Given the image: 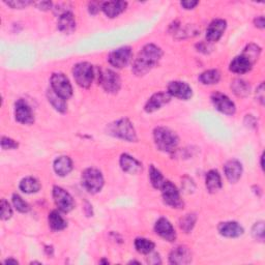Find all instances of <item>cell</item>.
<instances>
[{
    "mask_svg": "<svg viewBox=\"0 0 265 265\" xmlns=\"http://www.w3.org/2000/svg\"><path fill=\"white\" fill-rule=\"evenodd\" d=\"M58 29L66 34L74 32L76 29V21L74 15L70 11H66V13L59 16Z\"/></svg>",
    "mask_w": 265,
    "mask_h": 265,
    "instance_id": "19",
    "label": "cell"
},
{
    "mask_svg": "<svg viewBox=\"0 0 265 265\" xmlns=\"http://www.w3.org/2000/svg\"><path fill=\"white\" fill-rule=\"evenodd\" d=\"M73 75L78 85L83 88H88L94 79V68L88 63H80L73 68Z\"/></svg>",
    "mask_w": 265,
    "mask_h": 265,
    "instance_id": "5",
    "label": "cell"
},
{
    "mask_svg": "<svg viewBox=\"0 0 265 265\" xmlns=\"http://www.w3.org/2000/svg\"><path fill=\"white\" fill-rule=\"evenodd\" d=\"M226 26H227L226 21L222 19L212 21L207 28L206 39L209 42H218L222 38V35L224 34Z\"/></svg>",
    "mask_w": 265,
    "mask_h": 265,
    "instance_id": "17",
    "label": "cell"
},
{
    "mask_svg": "<svg viewBox=\"0 0 265 265\" xmlns=\"http://www.w3.org/2000/svg\"><path fill=\"white\" fill-rule=\"evenodd\" d=\"M255 24L256 26L259 27V28H264V18L263 17H258L256 20H255Z\"/></svg>",
    "mask_w": 265,
    "mask_h": 265,
    "instance_id": "44",
    "label": "cell"
},
{
    "mask_svg": "<svg viewBox=\"0 0 265 265\" xmlns=\"http://www.w3.org/2000/svg\"><path fill=\"white\" fill-rule=\"evenodd\" d=\"M253 64L243 54L235 57L230 64V70L235 74H246L251 70Z\"/></svg>",
    "mask_w": 265,
    "mask_h": 265,
    "instance_id": "21",
    "label": "cell"
},
{
    "mask_svg": "<svg viewBox=\"0 0 265 265\" xmlns=\"http://www.w3.org/2000/svg\"><path fill=\"white\" fill-rule=\"evenodd\" d=\"M73 169V162L66 155L57 158L54 162V170L59 176L67 175Z\"/></svg>",
    "mask_w": 265,
    "mask_h": 265,
    "instance_id": "24",
    "label": "cell"
},
{
    "mask_svg": "<svg viewBox=\"0 0 265 265\" xmlns=\"http://www.w3.org/2000/svg\"><path fill=\"white\" fill-rule=\"evenodd\" d=\"M7 5H9L10 7L13 8H23V7H26L27 5L31 4V1H23V0H13V1H6L5 2Z\"/></svg>",
    "mask_w": 265,
    "mask_h": 265,
    "instance_id": "39",
    "label": "cell"
},
{
    "mask_svg": "<svg viewBox=\"0 0 265 265\" xmlns=\"http://www.w3.org/2000/svg\"><path fill=\"white\" fill-rule=\"evenodd\" d=\"M128 3L125 1H108L103 2L102 9L106 16L109 18H115L126 9Z\"/></svg>",
    "mask_w": 265,
    "mask_h": 265,
    "instance_id": "22",
    "label": "cell"
},
{
    "mask_svg": "<svg viewBox=\"0 0 265 265\" xmlns=\"http://www.w3.org/2000/svg\"><path fill=\"white\" fill-rule=\"evenodd\" d=\"M211 101L216 109L226 115H233L236 111L234 103L224 93L214 92L211 95Z\"/></svg>",
    "mask_w": 265,
    "mask_h": 265,
    "instance_id": "10",
    "label": "cell"
},
{
    "mask_svg": "<svg viewBox=\"0 0 265 265\" xmlns=\"http://www.w3.org/2000/svg\"><path fill=\"white\" fill-rule=\"evenodd\" d=\"M154 244L146 238H137L135 240V248L141 254H150L154 249Z\"/></svg>",
    "mask_w": 265,
    "mask_h": 265,
    "instance_id": "31",
    "label": "cell"
},
{
    "mask_svg": "<svg viewBox=\"0 0 265 265\" xmlns=\"http://www.w3.org/2000/svg\"><path fill=\"white\" fill-rule=\"evenodd\" d=\"M162 55L163 52L158 46L153 44L144 46L132 65V71L138 76L147 74L151 68L158 65Z\"/></svg>",
    "mask_w": 265,
    "mask_h": 265,
    "instance_id": "1",
    "label": "cell"
},
{
    "mask_svg": "<svg viewBox=\"0 0 265 265\" xmlns=\"http://www.w3.org/2000/svg\"><path fill=\"white\" fill-rule=\"evenodd\" d=\"M108 132L110 135L129 142L137 141L136 131L132 123L127 118L119 119L108 127Z\"/></svg>",
    "mask_w": 265,
    "mask_h": 265,
    "instance_id": "3",
    "label": "cell"
},
{
    "mask_svg": "<svg viewBox=\"0 0 265 265\" xmlns=\"http://www.w3.org/2000/svg\"><path fill=\"white\" fill-rule=\"evenodd\" d=\"M162 189V195L164 202L167 205L172 208H182L184 206V202L180 198L179 191L171 182H165Z\"/></svg>",
    "mask_w": 265,
    "mask_h": 265,
    "instance_id": "7",
    "label": "cell"
},
{
    "mask_svg": "<svg viewBox=\"0 0 265 265\" xmlns=\"http://www.w3.org/2000/svg\"><path fill=\"white\" fill-rule=\"evenodd\" d=\"M153 137L156 147L164 152H173L178 145V137L170 129L156 128Z\"/></svg>",
    "mask_w": 265,
    "mask_h": 265,
    "instance_id": "2",
    "label": "cell"
},
{
    "mask_svg": "<svg viewBox=\"0 0 265 265\" xmlns=\"http://www.w3.org/2000/svg\"><path fill=\"white\" fill-rule=\"evenodd\" d=\"M256 98L261 103L264 104V84L261 83L256 90Z\"/></svg>",
    "mask_w": 265,
    "mask_h": 265,
    "instance_id": "40",
    "label": "cell"
},
{
    "mask_svg": "<svg viewBox=\"0 0 265 265\" xmlns=\"http://www.w3.org/2000/svg\"><path fill=\"white\" fill-rule=\"evenodd\" d=\"M49 225L55 231L64 230L66 227V221L63 218V215L58 211L54 210L49 214Z\"/></svg>",
    "mask_w": 265,
    "mask_h": 265,
    "instance_id": "28",
    "label": "cell"
},
{
    "mask_svg": "<svg viewBox=\"0 0 265 265\" xmlns=\"http://www.w3.org/2000/svg\"><path fill=\"white\" fill-rule=\"evenodd\" d=\"M15 116L19 123L24 125H30L34 120L30 106L24 100H19L16 103Z\"/></svg>",
    "mask_w": 265,
    "mask_h": 265,
    "instance_id": "13",
    "label": "cell"
},
{
    "mask_svg": "<svg viewBox=\"0 0 265 265\" xmlns=\"http://www.w3.org/2000/svg\"><path fill=\"white\" fill-rule=\"evenodd\" d=\"M101 83L104 89L109 93H116L122 85L118 74L112 69H106L101 75Z\"/></svg>",
    "mask_w": 265,
    "mask_h": 265,
    "instance_id": "11",
    "label": "cell"
},
{
    "mask_svg": "<svg viewBox=\"0 0 265 265\" xmlns=\"http://www.w3.org/2000/svg\"><path fill=\"white\" fill-rule=\"evenodd\" d=\"M191 253L186 247L175 248L169 256V261L171 264H188L191 262Z\"/></svg>",
    "mask_w": 265,
    "mask_h": 265,
    "instance_id": "20",
    "label": "cell"
},
{
    "mask_svg": "<svg viewBox=\"0 0 265 265\" xmlns=\"http://www.w3.org/2000/svg\"><path fill=\"white\" fill-rule=\"evenodd\" d=\"M102 2H90L89 3V11L91 14H96L100 9H102Z\"/></svg>",
    "mask_w": 265,
    "mask_h": 265,
    "instance_id": "41",
    "label": "cell"
},
{
    "mask_svg": "<svg viewBox=\"0 0 265 265\" xmlns=\"http://www.w3.org/2000/svg\"><path fill=\"white\" fill-rule=\"evenodd\" d=\"M224 171H225L226 177L229 182H230L231 184H235L240 179V177H242V174H243L242 163L238 162L237 160L228 161L225 164Z\"/></svg>",
    "mask_w": 265,
    "mask_h": 265,
    "instance_id": "16",
    "label": "cell"
},
{
    "mask_svg": "<svg viewBox=\"0 0 265 265\" xmlns=\"http://www.w3.org/2000/svg\"><path fill=\"white\" fill-rule=\"evenodd\" d=\"M155 232L162 238L168 240V242H174L176 238V232L172 224L165 218H161L155 223Z\"/></svg>",
    "mask_w": 265,
    "mask_h": 265,
    "instance_id": "14",
    "label": "cell"
},
{
    "mask_svg": "<svg viewBox=\"0 0 265 265\" xmlns=\"http://www.w3.org/2000/svg\"><path fill=\"white\" fill-rule=\"evenodd\" d=\"M231 88L233 90V92L239 96V98H246L247 95H249L250 93V85L249 83L244 81V80H234L233 83L231 84Z\"/></svg>",
    "mask_w": 265,
    "mask_h": 265,
    "instance_id": "30",
    "label": "cell"
},
{
    "mask_svg": "<svg viewBox=\"0 0 265 265\" xmlns=\"http://www.w3.org/2000/svg\"><path fill=\"white\" fill-rule=\"evenodd\" d=\"M13 202H14L15 207L20 212H27V211H29V205L19 195H16L15 194L13 196Z\"/></svg>",
    "mask_w": 265,
    "mask_h": 265,
    "instance_id": "35",
    "label": "cell"
},
{
    "mask_svg": "<svg viewBox=\"0 0 265 265\" xmlns=\"http://www.w3.org/2000/svg\"><path fill=\"white\" fill-rule=\"evenodd\" d=\"M82 185L91 194L99 193L104 186V177L102 173L94 168H88L82 173Z\"/></svg>",
    "mask_w": 265,
    "mask_h": 265,
    "instance_id": "4",
    "label": "cell"
},
{
    "mask_svg": "<svg viewBox=\"0 0 265 265\" xmlns=\"http://www.w3.org/2000/svg\"><path fill=\"white\" fill-rule=\"evenodd\" d=\"M35 4L38 5V7H39L40 9H44V10H46V9H48V8H50V7H51V5H52V3H51V2H49V1L38 2V3H35Z\"/></svg>",
    "mask_w": 265,
    "mask_h": 265,
    "instance_id": "43",
    "label": "cell"
},
{
    "mask_svg": "<svg viewBox=\"0 0 265 265\" xmlns=\"http://www.w3.org/2000/svg\"><path fill=\"white\" fill-rule=\"evenodd\" d=\"M260 52H261V49H260V48H259L258 46L251 44V45H249V46L246 48L245 51H244V53H243V55L246 56V57L250 60V62H251L253 65H254V64L257 62V59L259 58Z\"/></svg>",
    "mask_w": 265,
    "mask_h": 265,
    "instance_id": "33",
    "label": "cell"
},
{
    "mask_svg": "<svg viewBox=\"0 0 265 265\" xmlns=\"http://www.w3.org/2000/svg\"><path fill=\"white\" fill-rule=\"evenodd\" d=\"M20 189L22 192L26 193V194H33V193L40 191L41 185L38 179L33 177H26L20 183Z\"/></svg>",
    "mask_w": 265,
    "mask_h": 265,
    "instance_id": "26",
    "label": "cell"
},
{
    "mask_svg": "<svg viewBox=\"0 0 265 265\" xmlns=\"http://www.w3.org/2000/svg\"><path fill=\"white\" fill-rule=\"evenodd\" d=\"M48 96V100L51 103V105L55 108V110H57L58 112H66V100H64L63 98H60L58 94H56L54 92V90L51 88L49 91L47 93Z\"/></svg>",
    "mask_w": 265,
    "mask_h": 265,
    "instance_id": "27",
    "label": "cell"
},
{
    "mask_svg": "<svg viewBox=\"0 0 265 265\" xmlns=\"http://www.w3.org/2000/svg\"><path fill=\"white\" fill-rule=\"evenodd\" d=\"M206 188L210 193L218 192L222 188V179L218 171L210 170L206 175Z\"/></svg>",
    "mask_w": 265,
    "mask_h": 265,
    "instance_id": "25",
    "label": "cell"
},
{
    "mask_svg": "<svg viewBox=\"0 0 265 265\" xmlns=\"http://www.w3.org/2000/svg\"><path fill=\"white\" fill-rule=\"evenodd\" d=\"M1 147L2 149H14L18 147V143L15 142L13 139L2 137L1 139Z\"/></svg>",
    "mask_w": 265,
    "mask_h": 265,
    "instance_id": "38",
    "label": "cell"
},
{
    "mask_svg": "<svg viewBox=\"0 0 265 265\" xmlns=\"http://www.w3.org/2000/svg\"><path fill=\"white\" fill-rule=\"evenodd\" d=\"M149 178L154 189H161L165 183L162 173L153 165H151L149 168Z\"/></svg>",
    "mask_w": 265,
    "mask_h": 265,
    "instance_id": "32",
    "label": "cell"
},
{
    "mask_svg": "<svg viewBox=\"0 0 265 265\" xmlns=\"http://www.w3.org/2000/svg\"><path fill=\"white\" fill-rule=\"evenodd\" d=\"M53 198L55 201V204L57 207L64 211V212H69L74 208V200L68 193L60 187H54L53 189Z\"/></svg>",
    "mask_w": 265,
    "mask_h": 265,
    "instance_id": "8",
    "label": "cell"
},
{
    "mask_svg": "<svg viewBox=\"0 0 265 265\" xmlns=\"http://www.w3.org/2000/svg\"><path fill=\"white\" fill-rule=\"evenodd\" d=\"M51 88L64 100H68L73 95V87L66 76L63 73H55L52 75Z\"/></svg>",
    "mask_w": 265,
    "mask_h": 265,
    "instance_id": "6",
    "label": "cell"
},
{
    "mask_svg": "<svg viewBox=\"0 0 265 265\" xmlns=\"http://www.w3.org/2000/svg\"><path fill=\"white\" fill-rule=\"evenodd\" d=\"M168 93L171 96H175L180 100H189L192 98V88L188 85L187 83L182 81H173L168 85Z\"/></svg>",
    "mask_w": 265,
    "mask_h": 265,
    "instance_id": "12",
    "label": "cell"
},
{
    "mask_svg": "<svg viewBox=\"0 0 265 265\" xmlns=\"http://www.w3.org/2000/svg\"><path fill=\"white\" fill-rule=\"evenodd\" d=\"M120 166H122V169L125 172H128L130 174H136L142 169L141 164L135 158H132V156L129 154L122 155V158H120Z\"/></svg>",
    "mask_w": 265,
    "mask_h": 265,
    "instance_id": "23",
    "label": "cell"
},
{
    "mask_svg": "<svg viewBox=\"0 0 265 265\" xmlns=\"http://www.w3.org/2000/svg\"><path fill=\"white\" fill-rule=\"evenodd\" d=\"M221 79V74L218 69H209L204 71L199 77V80L205 84V85H212V84H216Z\"/></svg>",
    "mask_w": 265,
    "mask_h": 265,
    "instance_id": "29",
    "label": "cell"
},
{
    "mask_svg": "<svg viewBox=\"0 0 265 265\" xmlns=\"http://www.w3.org/2000/svg\"><path fill=\"white\" fill-rule=\"evenodd\" d=\"M132 55V53L130 47H122L111 52L108 60H109L110 65L114 67L123 68L131 62Z\"/></svg>",
    "mask_w": 265,
    "mask_h": 265,
    "instance_id": "9",
    "label": "cell"
},
{
    "mask_svg": "<svg viewBox=\"0 0 265 265\" xmlns=\"http://www.w3.org/2000/svg\"><path fill=\"white\" fill-rule=\"evenodd\" d=\"M171 100V95L168 92L154 93L145 105V111L148 113L159 110L161 107L168 104Z\"/></svg>",
    "mask_w": 265,
    "mask_h": 265,
    "instance_id": "15",
    "label": "cell"
},
{
    "mask_svg": "<svg viewBox=\"0 0 265 265\" xmlns=\"http://www.w3.org/2000/svg\"><path fill=\"white\" fill-rule=\"evenodd\" d=\"M199 2L198 1H183L182 6H184L186 9H192L194 8Z\"/></svg>",
    "mask_w": 265,
    "mask_h": 265,
    "instance_id": "42",
    "label": "cell"
},
{
    "mask_svg": "<svg viewBox=\"0 0 265 265\" xmlns=\"http://www.w3.org/2000/svg\"><path fill=\"white\" fill-rule=\"evenodd\" d=\"M196 223V215L195 214H187L185 218L180 221V228L187 233L190 232L193 227L195 226Z\"/></svg>",
    "mask_w": 265,
    "mask_h": 265,
    "instance_id": "34",
    "label": "cell"
},
{
    "mask_svg": "<svg viewBox=\"0 0 265 265\" xmlns=\"http://www.w3.org/2000/svg\"><path fill=\"white\" fill-rule=\"evenodd\" d=\"M8 263H14V264H18V261L17 260H13V259H7L5 261V264H8Z\"/></svg>",
    "mask_w": 265,
    "mask_h": 265,
    "instance_id": "45",
    "label": "cell"
},
{
    "mask_svg": "<svg viewBox=\"0 0 265 265\" xmlns=\"http://www.w3.org/2000/svg\"><path fill=\"white\" fill-rule=\"evenodd\" d=\"M252 234L254 236L255 239L263 242L264 239V223L263 222H258L254 225L252 229Z\"/></svg>",
    "mask_w": 265,
    "mask_h": 265,
    "instance_id": "36",
    "label": "cell"
},
{
    "mask_svg": "<svg viewBox=\"0 0 265 265\" xmlns=\"http://www.w3.org/2000/svg\"><path fill=\"white\" fill-rule=\"evenodd\" d=\"M219 232L225 237L234 238L243 235L244 228L236 222H225L220 224Z\"/></svg>",
    "mask_w": 265,
    "mask_h": 265,
    "instance_id": "18",
    "label": "cell"
},
{
    "mask_svg": "<svg viewBox=\"0 0 265 265\" xmlns=\"http://www.w3.org/2000/svg\"><path fill=\"white\" fill-rule=\"evenodd\" d=\"M11 214H13V210H11V207L8 204L7 201H5L4 199L1 200V219L3 221L10 219Z\"/></svg>",
    "mask_w": 265,
    "mask_h": 265,
    "instance_id": "37",
    "label": "cell"
}]
</instances>
